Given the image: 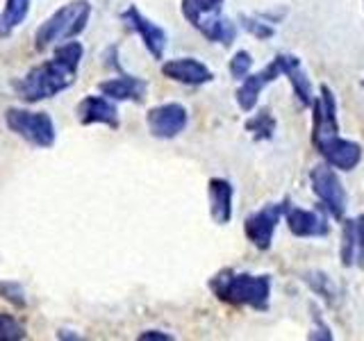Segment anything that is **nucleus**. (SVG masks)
<instances>
[{
    "label": "nucleus",
    "instance_id": "1",
    "mask_svg": "<svg viewBox=\"0 0 364 341\" xmlns=\"http://www.w3.org/2000/svg\"><path fill=\"white\" fill-rule=\"evenodd\" d=\"M210 289L219 301L237 307H253L257 312L269 310L271 276H250L223 269L210 280Z\"/></svg>",
    "mask_w": 364,
    "mask_h": 341
},
{
    "label": "nucleus",
    "instance_id": "2",
    "mask_svg": "<svg viewBox=\"0 0 364 341\" xmlns=\"http://www.w3.org/2000/svg\"><path fill=\"white\" fill-rule=\"evenodd\" d=\"M75 75H77V68L66 66L64 62L57 60V57H53L48 62L32 66L26 75L18 77L14 82V91L21 100L39 102V100L62 94L64 89H68L75 82Z\"/></svg>",
    "mask_w": 364,
    "mask_h": 341
},
{
    "label": "nucleus",
    "instance_id": "3",
    "mask_svg": "<svg viewBox=\"0 0 364 341\" xmlns=\"http://www.w3.org/2000/svg\"><path fill=\"white\" fill-rule=\"evenodd\" d=\"M89 18H91V5L87 0H73V3L60 7L34 32V48L48 50L50 45L60 41L77 39L85 32Z\"/></svg>",
    "mask_w": 364,
    "mask_h": 341
},
{
    "label": "nucleus",
    "instance_id": "4",
    "mask_svg": "<svg viewBox=\"0 0 364 341\" xmlns=\"http://www.w3.org/2000/svg\"><path fill=\"white\" fill-rule=\"evenodd\" d=\"M5 123L11 132L37 148H50L55 144V123L46 112L9 107L5 112Z\"/></svg>",
    "mask_w": 364,
    "mask_h": 341
},
{
    "label": "nucleus",
    "instance_id": "5",
    "mask_svg": "<svg viewBox=\"0 0 364 341\" xmlns=\"http://www.w3.org/2000/svg\"><path fill=\"white\" fill-rule=\"evenodd\" d=\"M310 182L312 191L316 193V198L323 202V207L335 216L337 221H344L346 207H348V193L341 185L339 175L335 173V168L330 164H316L310 170Z\"/></svg>",
    "mask_w": 364,
    "mask_h": 341
},
{
    "label": "nucleus",
    "instance_id": "6",
    "mask_svg": "<svg viewBox=\"0 0 364 341\" xmlns=\"http://www.w3.org/2000/svg\"><path fill=\"white\" fill-rule=\"evenodd\" d=\"M289 207V200L282 202H271L264 205L262 210H257L255 214H250L246 223H244V232L248 237V242L253 244L257 250H269L273 234H276V227L280 223V219L284 216Z\"/></svg>",
    "mask_w": 364,
    "mask_h": 341
},
{
    "label": "nucleus",
    "instance_id": "7",
    "mask_svg": "<svg viewBox=\"0 0 364 341\" xmlns=\"http://www.w3.org/2000/svg\"><path fill=\"white\" fill-rule=\"evenodd\" d=\"M189 123L187 107L180 102H164L153 109H148L146 114V125L148 132L157 139H176L180 132H185Z\"/></svg>",
    "mask_w": 364,
    "mask_h": 341
},
{
    "label": "nucleus",
    "instance_id": "8",
    "mask_svg": "<svg viewBox=\"0 0 364 341\" xmlns=\"http://www.w3.org/2000/svg\"><path fill=\"white\" fill-rule=\"evenodd\" d=\"M335 134H339L337 100L333 89L328 85H321L318 96L312 102V144H318Z\"/></svg>",
    "mask_w": 364,
    "mask_h": 341
},
{
    "label": "nucleus",
    "instance_id": "9",
    "mask_svg": "<svg viewBox=\"0 0 364 341\" xmlns=\"http://www.w3.org/2000/svg\"><path fill=\"white\" fill-rule=\"evenodd\" d=\"M121 21L130 30H134L136 34H139L144 45H146V50L151 53L153 60H164V50H166L168 37H166V32L157 26V23L148 21L134 5H130L128 9L121 11Z\"/></svg>",
    "mask_w": 364,
    "mask_h": 341
},
{
    "label": "nucleus",
    "instance_id": "10",
    "mask_svg": "<svg viewBox=\"0 0 364 341\" xmlns=\"http://www.w3.org/2000/svg\"><path fill=\"white\" fill-rule=\"evenodd\" d=\"M318 155L326 159V164L339 170H353L362 162V146L358 141L344 139V136H328V139L314 144Z\"/></svg>",
    "mask_w": 364,
    "mask_h": 341
},
{
    "label": "nucleus",
    "instance_id": "11",
    "mask_svg": "<svg viewBox=\"0 0 364 341\" xmlns=\"http://www.w3.org/2000/svg\"><path fill=\"white\" fill-rule=\"evenodd\" d=\"M280 75H282V71H280V64H278L276 57H273V62L262 68V71H257L253 75L248 73L242 80L239 89H237V105L242 107V112H246V114L253 112L255 105H257V100H259L262 89H264L267 85H271V82H276Z\"/></svg>",
    "mask_w": 364,
    "mask_h": 341
},
{
    "label": "nucleus",
    "instance_id": "12",
    "mask_svg": "<svg viewBox=\"0 0 364 341\" xmlns=\"http://www.w3.org/2000/svg\"><path fill=\"white\" fill-rule=\"evenodd\" d=\"M75 117L80 125H107L114 130L119 128V109L107 96H85L77 102Z\"/></svg>",
    "mask_w": 364,
    "mask_h": 341
},
{
    "label": "nucleus",
    "instance_id": "13",
    "mask_svg": "<svg viewBox=\"0 0 364 341\" xmlns=\"http://www.w3.org/2000/svg\"><path fill=\"white\" fill-rule=\"evenodd\" d=\"M162 75L173 80V82L187 85V87H200L214 80V73L203 62L193 60V57H178V60H168L162 64Z\"/></svg>",
    "mask_w": 364,
    "mask_h": 341
},
{
    "label": "nucleus",
    "instance_id": "14",
    "mask_svg": "<svg viewBox=\"0 0 364 341\" xmlns=\"http://www.w3.org/2000/svg\"><path fill=\"white\" fill-rule=\"evenodd\" d=\"M276 60L280 64V71L282 75L291 82V89H294V96L299 100V105L303 107H312L314 102V91H312V82L307 73L303 71V64L296 55H289V53H278Z\"/></svg>",
    "mask_w": 364,
    "mask_h": 341
},
{
    "label": "nucleus",
    "instance_id": "15",
    "mask_svg": "<svg viewBox=\"0 0 364 341\" xmlns=\"http://www.w3.org/2000/svg\"><path fill=\"white\" fill-rule=\"evenodd\" d=\"M287 227L294 237H326L330 232L328 219L318 210H303V207H287L284 212Z\"/></svg>",
    "mask_w": 364,
    "mask_h": 341
},
{
    "label": "nucleus",
    "instance_id": "16",
    "mask_svg": "<svg viewBox=\"0 0 364 341\" xmlns=\"http://www.w3.org/2000/svg\"><path fill=\"white\" fill-rule=\"evenodd\" d=\"M98 91L109 100H132V102H144L148 94V82L134 75H119L109 77L105 82L98 85Z\"/></svg>",
    "mask_w": 364,
    "mask_h": 341
},
{
    "label": "nucleus",
    "instance_id": "17",
    "mask_svg": "<svg viewBox=\"0 0 364 341\" xmlns=\"http://www.w3.org/2000/svg\"><path fill=\"white\" fill-rule=\"evenodd\" d=\"M208 196H210V216L216 225H225L232 219V198L235 189L223 178H212L208 182Z\"/></svg>",
    "mask_w": 364,
    "mask_h": 341
},
{
    "label": "nucleus",
    "instance_id": "18",
    "mask_svg": "<svg viewBox=\"0 0 364 341\" xmlns=\"http://www.w3.org/2000/svg\"><path fill=\"white\" fill-rule=\"evenodd\" d=\"M193 28H196L208 41L221 43V45H230L237 39V26L230 18L221 16V11L200 16L196 23H193Z\"/></svg>",
    "mask_w": 364,
    "mask_h": 341
},
{
    "label": "nucleus",
    "instance_id": "19",
    "mask_svg": "<svg viewBox=\"0 0 364 341\" xmlns=\"http://www.w3.org/2000/svg\"><path fill=\"white\" fill-rule=\"evenodd\" d=\"M30 14V0H5V9L0 11V39L11 37Z\"/></svg>",
    "mask_w": 364,
    "mask_h": 341
},
{
    "label": "nucleus",
    "instance_id": "20",
    "mask_svg": "<svg viewBox=\"0 0 364 341\" xmlns=\"http://www.w3.org/2000/svg\"><path fill=\"white\" fill-rule=\"evenodd\" d=\"M246 130L253 134L255 141H267L276 132V119L269 109H259L253 119L246 121Z\"/></svg>",
    "mask_w": 364,
    "mask_h": 341
},
{
    "label": "nucleus",
    "instance_id": "21",
    "mask_svg": "<svg viewBox=\"0 0 364 341\" xmlns=\"http://www.w3.org/2000/svg\"><path fill=\"white\" fill-rule=\"evenodd\" d=\"M341 264L344 266H355L358 261V239H355V221H344V230H341Z\"/></svg>",
    "mask_w": 364,
    "mask_h": 341
},
{
    "label": "nucleus",
    "instance_id": "22",
    "mask_svg": "<svg viewBox=\"0 0 364 341\" xmlns=\"http://www.w3.org/2000/svg\"><path fill=\"white\" fill-rule=\"evenodd\" d=\"M225 0H182V16H185L191 26L205 14H214L221 11V5Z\"/></svg>",
    "mask_w": 364,
    "mask_h": 341
},
{
    "label": "nucleus",
    "instance_id": "23",
    "mask_svg": "<svg viewBox=\"0 0 364 341\" xmlns=\"http://www.w3.org/2000/svg\"><path fill=\"white\" fill-rule=\"evenodd\" d=\"M82 55H85V45L80 41H66L62 45H57V50H55L57 60L64 62L66 66H71V68H80Z\"/></svg>",
    "mask_w": 364,
    "mask_h": 341
},
{
    "label": "nucleus",
    "instance_id": "24",
    "mask_svg": "<svg viewBox=\"0 0 364 341\" xmlns=\"http://www.w3.org/2000/svg\"><path fill=\"white\" fill-rule=\"evenodd\" d=\"M242 26L248 34H253V37L259 41H267L276 34V30H273V26L269 21H262L257 16H242Z\"/></svg>",
    "mask_w": 364,
    "mask_h": 341
},
{
    "label": "nucleus",
    "instance_id": "25",
    "mask_svg": "<svg viewBox=\"0 0 364 341\" xmlns=\"http://www.w3.org/2000/svg\"><path fill=\"white\" fill-rule=\"evenodd\" d=\"M26 328H23L14 316L0 314V341H21L26 339Z\"/></svg>",
    "mask_w": 364,
    "mask_h": 341
},
{
    "label": "nucleus",
    "instance_id": "26",
    "mask_svg": "<svg viewBox=\"0 0 364 341\" xmlns=\"http://www.w3.org/2000/svg\"><path fill=\"white\" fill-rule=\"evenodd\" d=\"M0 296H3V301H7L9 305H14L16 310L28 305V298H26V289L21 287L18 282L14 280H5L0 282Z\"/></svg>",
    "mask_w": 364,
    "mask_h": 341
},
{
    "label": "nucleus",
    "instance_id": "27",
    "mask_svg": "<svg viewBox=\"0 0 364 341\" xmlns=\"http://www.w3.org/2000/svg\"><path fill=\"white\" fill-rule=\"evenodd\" d=\"M250 66H253V57H250L248 50H237L230 60V66H228V71L235 80H244L248 73H250Z\"/></svg>",
    "mask_w": 364,
    "mask_h": 341
},
{
    "label": "nucleus",
    "instance_id": "28",
    "mask_svg": "<svg viewBox=\"0 0 364 341\" xmlns=\"http://www.w3.org/2000/svg\"><path fill=\"white\" fill-rule=\"evenodd\" d=\"M305 282L310 284V287H312L316 293H321L326 301H333V298H335V287H333V282H330V278L323 276V273H307V276H305Z\"/></svg>",
    "mask_w": 364,
    "mask_h": 341
},
{
    "label": "nucleus",
    "instance_id": "29",
    "mask_svg": "<svg viewBox=\"0 0 364 341\" xmlns=\"http://www.w3.org/2000/svg\"><path fill=\"white\" fill-rule=\"evenodd\" d=\"M312 318H314V330H312L310 339H323V341L333 339V335H330V328L323 323V318H321V314L316 312V307H312Z\"/></svg>",
    "mask_w": 364,
    "mask_h": 341
},
{
    "label": "nucleus",
    "instance_id": "30",
    "mask_svg": "<svg viewBox=\"0 0 364 341\" xmlns=\"http://www.w3.org/2000/svg\"><path fill=\"white\" fill-rule=\"evenodd\" d=\"M355 221V239H358V261L355 264L364 269V214H360Z\"/></svg>",
    "mask_w": 364,
    "mask_h": 341
},
{
    "label": "nucleus",
    "instance_id": "31",
    "mask_svg": "<svg viewBox=\"0 0 364 341\" xmlns=\"http://www.w3.org/2000/svg\"><path fill=\"white\" fill-rule=\"evenodd\" d=\"M173 335L168 332H159V330H146V332L139 335V341H171Z\"/></svg>",
    "mask_w": 364,
    "mask_h": 341
},
{
    "label": "nucleus",
    "instance_id": "32",
    "mask_svg": "<svg viewBox=\"0 0 364 341\" xmlns=\"http://www.w3.org/2000/svg\"><path fill=\"white\" fill-rule=\"evenodd\" d=\"M57 339H80V335L71 332V330H60V332H57Z\"/></svg>",
    "mask_w": 364,
    "mask_h": 341
}]
</instances>
